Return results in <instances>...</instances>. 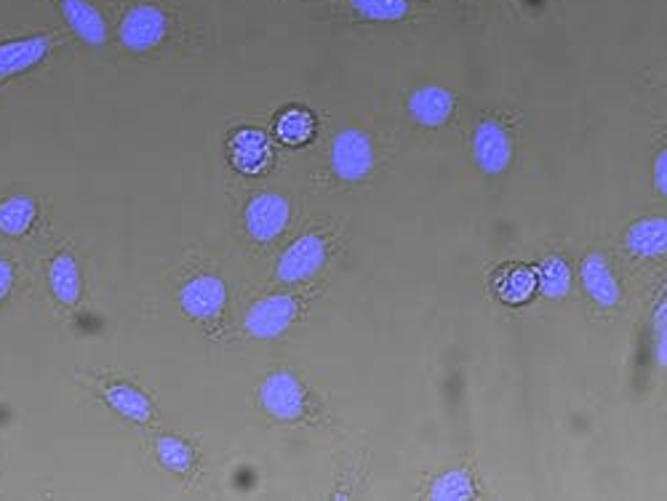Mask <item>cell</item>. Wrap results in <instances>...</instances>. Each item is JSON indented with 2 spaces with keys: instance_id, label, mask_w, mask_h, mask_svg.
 Returning <instances> with one entry per match:
<instances>
[{
  "instance_id": "6",
  "label": "cell",
  "mask_w": 667,
  "mask_h": 501,
  "mask_svg": "<svg viewBox=\"0 0 667 501\" xmlns=\"http://www.w3.org/2000/svg\"><path fill=\"white\" fill-rule=\"evenodd\" d=\"M289 200L278 193H262L246 206V230L254 241H276L289 222Z\"/></svg>"
},
{
  "instance_id": "1",
  "label": "cell",
  "mask_w": 667,
  "mask_h": 501,
  "mask_svg": "<svg viewBox=\"0 0 667 501\" xmlns=\"http://www.w3.org/2000/svg\"><path fill=\"white\" fill-rule=\"evenodd\" d=\"M44 227V203L33 193H5L0 195V241L3 243H29Z\"/></svg>"
},
{
  "instance_id": "7",
  "label": "cell",
  "mask_w": 667,
  "mask_h": 501,
  "mask_svg": "<svg viewBox=\"0 0 667 501\" xmlns=\"http://www.w3.org/2000/svg\"><path fill=\"white\" fill-rule=\"evenodd\" d=\"M228 302V289L214 276H195L180 289V307L195 320H211L222 313Z\"/></svg>"
},
{
  "instance_id": "18",
  "label": "cell",
  "mask_w": 667,
  "mask_h": 501,
  "mask_svg": "<svg viewBox=\"0 0 667 501\" xmlns=\"http://www.w3.org/2000/svg\"><path fill=\"white\" fill-rule=\"evenodd\" d=\"M409 110L411 115H414V121L427 125V129H436V125H444L449 121L451 110H454V99H451V94L446 91V88L427 86L411 94Z\"/></svg>"
},
{
  "instance_id": "24",
  "label": "cell",
  "mask_w": 667,
  "mask_h": 501,
  "mask_svg": "<svg viewBox=\"0 0 667 501\" xmlns=\"http://www.w3.org/2000/svg\"><path fill=\"white\" fill-rule=\"evenodd\" d=\"M473 482L464 469H454V473H446L444 477H438L436 486L430 488L433 499H473Z\"/></svg>"
},
{
  "instance_id": "26",
  "label": "cell",
  "mask_w": 667,
  "mask_h": 501,
  "mask_svg": "<svg viewBox=\"0 0 667 501\" xmlns=\"http://www.w3.org/2000/svg\"><path fill=\"white\" fill-rule=\"evenodd\" d=\"M0 86H3V83H0Z\"/></svg>"
},
{
  "instance_id": "13",
  "label": "cell",
  "mask_w": 667,
  "mask_h": 501,
  "mask_svg": "<svg viewBox=\"0 0 667 501\" xmlns=\"http://www.w3.org/2000/svg\"><path fill=\"white\" fill-rule=\"evenodd\" d=\"M326 259V246L318 235H305L294 243L283 254L281 267H278V276L286 283H300V280L313 278L320 270Z\"/></svg>"
},
{
  "instance_id": "10",
  "label": "cell",
  "mask_w": 667,
  "mask_h": 501,
  "mask_svg": "<svg viewBox=\"0 0 667 501\" xmlns=\"http://www.w3.org/2000/svg\"><path fill=\"white\" fill-rule=\"evenodd\" d=\"M262 405H265L267 414H272L276 419L294 421L300 419L302 411H305V392H302L300 381L291 374H272L270 379L262 384Z\"/></svg>"
},
{
  "instance_id": "14",
  "label": "cell",
  "mask_w": 667,
  "mask_h": 501,
  "mask_svg": "<svg viewBox=\"0 0 667 501\" xmlns=\"http://www.w3.org/2000/svg\"><path fill=\"white\" fill-rule=\"evenodd\" d=\"M102 398L116 414H121L123 419L134 421V425H150L153 421L155 416L153 401L140 390V387L129 384V381H110V384H105Z\"/></svg>"
},
{
  "instance_id": "5",
  "label": "cell",
  "mask_w": 667,
  "mask_h": 501,
  "mask_svg": "<svg viewBox=\"0 0 667 501\" xmlns=\"http://www.w3.org/2000/svg\"><path fill=\"white\" fill-rule=\"evenodd\" d=\"M331 166L337 176L344 179V182H361L374 169V147L368 136L353 129L342 131L333 139Z\"/></svg>"
},
{
  "instance_id": "19",
  "label": "cell",
  "mask_w": 667,
  "mask_h": 501,
  "mask_svg": "<svg viewBox=\"0 0 667 501\" xmlns=\"http://www.w3.org/2000/svg\"><path fill=\"white\" fill-rule=\"evenodd\" d=\"M667 243V227L665 219H641L628 230V248L643 259H654V256L665 254Z\"/></svg>"
},
{
  "instance_id": "12",
  "label": "cell",
  "mask_w": 667,
  "mask_h": 501,
  "mask_svg": "<svg viewBox=\"0 0 667 501\" xmlns=\"http://www.w3.org/2000/svg\"><path fill=\"white\" fill-rule=\"evenodd\" d=\"M57 9L83 44L94 46V49L107 44V22L92 0H57Z\"/></svg>"
},
{
  "instance_id": "23",
  "label": "cell",
  "mask_w": 667,
  "mask_h": 501,
  "mask_svg": "<svg viewBox=\"0 0 667 501\" xmlns=\"http://www.w3.org/2000/svg\"><path fill=\"white\" fill-rule=\"evenodd\" d=\"M361 16L374 22H398L407 16V0H350Z\"/></svg>"
},
{
  "instance_id": "22",
  "label": "cell",
  "mask_w": 667,
  "mask_h": 501,
  "mask_svg": "<svg viewBox=\"0 0 667 501\" xmlns=\"http://www.w3.org/2000/svg\"><path fill=\"white\" fill-rule=\"evenodd\" d=\"M537 285L547 300H563L571 289V270L561 256H547L537 270Z\"/></svg>"
},
{
  "instance_id": "11",
  "label": "cell",
  "mask_w": 667,
  "mask_h": 501,
  "mask_svg": "<svg viewBox=\"0 0 667 501\" xmlns=\"http://www.w3.org/2000/svg\"><path fill=\"white\" fill-rule=\"evenodd\" d=\"M473 152L481 171H486V174H502L510 166V158H513V142H510L508 131H505L502 125L486 121L475 131Z\"/></svg>"
},
{
  "instance_id": "21",
  "label": "cell",
  "mask_w": 667,
  "mask_h": 501,
  "mask_svg": "<svg viewBox=\"0 0 667 501\" xmlns=\"http://www.w3.org/2000/svg\"><path fill=\"white\" fill-rule=\"evenodd\" d=\"M155 456L174 475H187L193 469V449L177 435H160L155 440Z\"/></svg>"
},
{
  "instance_id": "17",
  "label": "cell",
  "mask_w": 667,
  "mask_h": 501,
  "mask_svg": "<svg viewBox=\"0 0 667 501\" xmlns=\"http://www.w3.org/2000/svg\"><path fill=\"white\" fill-rule=\"evenodd\" d=\"M494 291L505 304H526L539 291L537 270L526 265H508L494 278Z\"/></svg>"
},
{
  "instance_id": "8",
  "label": "cell",
  "mask_w": 667,
  "mask_h": 501,
  "mask_svg": "<svg viewBox=\"0 0 667 501\" xmlns=\"http://www.w3.org/2000/svg\"><path fill=\"white\" fill-rule=\"evenodd\" d=\"M228 158L232 169L241 171V174H262V171L270 166L272 160V147L270 139L265 136V131L259 129H238L230 134L228 142Z\"/></svg>"
},
{
  "instance_id": "4",
  "label": "cell",
  "mask_w": 667,
  "mask_h": 501,
  "mask_svg": "<svg viewBox=\"0 0 667 501\" xmlns=\"http://www.w3.org/2000/svg\"><path fill=\"white\" fill-rule=\"evenodd\" d=\"M46 289L59 307L73 309L83 300V272L73 250L62 248L44 261Z\"/></svg>"
},
{
  "instance_id": "15",
  "label": "cell",
  "mask_w": 667,
  "mask_h": 501,
  "mask_svg": "<svg viewBox=\"0 0 667 501\" xmlns=\"http://www.w3.org/2000/svg\"><path fill=\"white\" fill-rule=\"evenodd\" d=\"M29 283V265L14 243L0 241V315L11 307Z\"/></svg>"
},
{
  "instance_id": "2",
  "label": "cell",
  "mask_w": 667,
  "mask_h": 501,
  "mask_svg": "<svg viewBox=\"0 0 667 501\" xmlns=\"http://www.w3.org/2000/svg\"><path fill=\"white\" fill-rule=\"evenodd\" d=\"M121 44L134 53H147L158 49L169 35V16L160 5L136 3L123 14L121 20Z\"/></svg>"
},
{
  "instance_id": "9",
  "label": "cell",
  "mask_w": 667,
  "mask_h": 501,
  "mask_svg": "<svg viewBox=\"0 0 667 501\" xmlns=\"http://www.w3.org/2000/svg\"><path fill=\"white\" fill-rule=\"evenodd\" d=\"M296 318V300L294 296H267L254 304L246 315L248 333L257 339H276L294 323Z\"/></svg>"
},
{
  "instance_id": "3",
  "label": "cell",
  "mask_w": 667,
  "mask_h": 501,
  "mask_svg": "<svg viewBox=\"0 0 667 501\" xmlns=\"http://www.w3.org/2000/svg\"><path fill=\"white\" fill-rule=\"evenodd\" d=\"M57 46L59 40L53 35H27V38L0 40V83L35 70L51 57Z\"/></svg>"
},
{
  "instance_id": "25",
  "label": "cell",
  "mask_w": 667,
  "mask_h": 501,
  "mask_svg": "<svg viewBox=\"0 0 667 501\" xmlns=\"http://www.w3.org/2000/svg\"><path fill=\"white\" fill-rule=\"evenodd\" d=\"M665 166H667V155L665 152H659V158H657V169H654V174H657V190L659 193H667V171H665Z\"/></svg>"
},
{
  "instance_id": "20",
  "label": "cell",
  "mask_w": 667,
  "mask_h": 501,
  "mask_svg": "<svg viewBox=\"0 0 667 501\" xmlns=\"http://www.w3.org/2000/svg\"><path fill=\"white\" fill-rule=\"evenodd\" d=\"M315 131H318V123H315L313 112L302 110V107H289L276 121V136L289 147H302L313 142Z\"/></svg>"
},
{
  "instance_id": "16",
  "label": "cell",
  "mask_w": 667,
  "mask_h": 501,
  "mask_svg": "<svg viewBox=\"0 0 667 501\" xmlns=\"http://www.w3.org/2000/svg\"><path fill=\"white\" fill-rule=\"evenodd\" d=\"M582 283H585L593 302L601 304V307H617L619 304V283L615 272H611L609 261L601 254L585 256V261H582Z\"/></svg>"
}]
</instances>
